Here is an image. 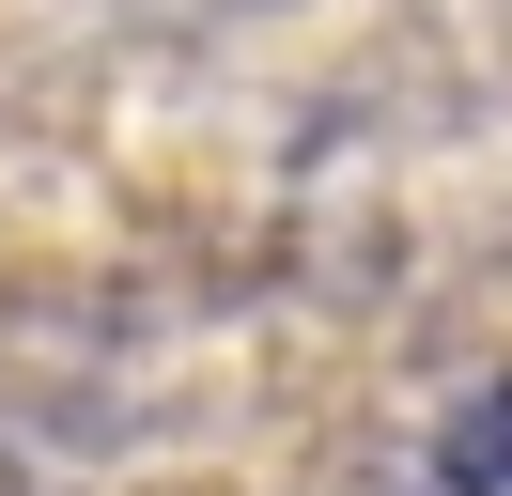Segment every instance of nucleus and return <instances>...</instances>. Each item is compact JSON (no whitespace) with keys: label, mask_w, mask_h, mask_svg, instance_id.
<instances>
[{"label":"nucleus","mask_w":512,"mask_h":496,"mask_svg":"<svg viewBox=\"0 0 512 496\" xmlns=\"http://www.w3.org/2000/svg\"><path fill=\"white\" fill-rule=\"evenodd\" d=\"M435 496H512V372L435 434Z\"/></svg>","instance_id":"1"}]
</instances>
